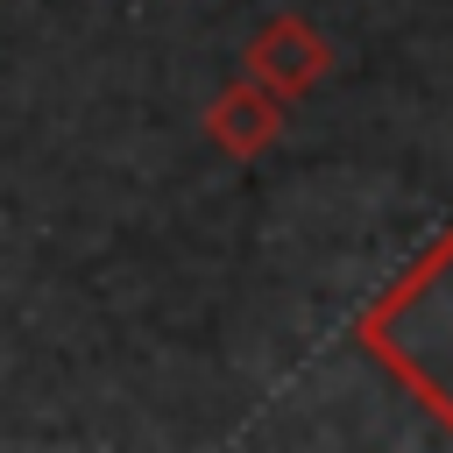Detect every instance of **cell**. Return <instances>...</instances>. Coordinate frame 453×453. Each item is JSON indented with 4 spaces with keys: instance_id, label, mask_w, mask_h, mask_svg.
Here are the masks:
<instances>
[{
    "instance_id": "6da1fadb",
    "label": "cell",
    "mask_w": 453,
    "mask_h": 453,
    "mask_svg": "<svg viewBox=\"0 0 453 453\" xmlns=\"http://www.w3.org/2000/svg\"><path fill=\"white\" fill-rule=\"evenodd\" d=\"M354 347L453 432V226L354 319Z\"/></svg>"
},
{
    "instance_id": "3957f363",
    "label": "cell",
    "mask_w": 453,
    "mask_h": 453,
    "mask_svg": "<svg viewBox=\"0 0 453 453\" xmlns=\"http://www.w3.org/2000/svg\"><path fill=\"white\" fill-rule=\"evenodd\" d=\"M276 134H283V99H276V92H262L255 78L226 85V92L205 106V142H212L219 156H234V163L262 156Z\"/></svg>"
},
{
    "instance_id": "7a4b0ae2",
    "label": "cell",
    "mask_w": 453,
    "mask_h": 453,
    "mask_svg": "<svg viewBox=\"0 0 453 453\" xmlns=\"http://www.w3.org/2000/svg\"><path fill=\"white\" fill-rule=\"evenodd\" d=\"M326 71H333V42L319 35L311 14H269V21L241 42V78H255V85L276 92L283 106L304 99Z\"/></svg>"
}]
</instances>
